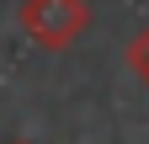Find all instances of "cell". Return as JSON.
<instances>
[{
  "instance_id": "6da1fadb",
  "label": "cell",
  "mask_w": 149,
  "mask_h": 144,
  "mask_svg": "<svg viewBox=\"0 0 149 144\" xmlns=\"http://www.w3.org/2000/svg\"><path fill=\"white\" fill-rule=\"evenodd\" d=\"M91 11L85 0H22V32L37 43V48H69L74 38L85 32Z\"/></svg>"
},
{
  "instance_id": "7a4b0ae2",
  "label": "cell",
  "mask_w": 149,
  "mask_h": 144,
  "mask_svg": "<svg viewBox=\"0 0 149 144\" xmlns=\"http://www.w3.org/2000/svg\"><path fill=\"white\" fill-rule=\"evenodd\" d=\"M128 69L149 85V27H139V38L128 43Z\"/></svg>"
}]
</instances>
